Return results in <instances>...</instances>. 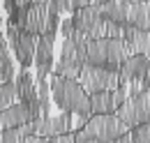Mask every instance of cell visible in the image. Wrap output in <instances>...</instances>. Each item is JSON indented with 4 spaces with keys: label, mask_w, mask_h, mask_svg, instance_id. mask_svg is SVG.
Masks as SVG:
<instances>
[{
    "label": "cell",
    "mask_w": 150,
    "mask_h": 143,
    "mask_svg": "<svg viewBox=\"0 0 150 143\" xmlns=\"http://www.w3.org/2000/svg\"><path fill=\"white\" fill-rule=\"evenodd\" d=\"M53 104L60 111H72L76 115H93V99L76 79H65L60 74H51Z\"/></svg>",
    "instance_id": "6da1fadb"
},
{
    "label": "cell",
    "mask_w": 150,
    "mask_h": 143,
    "mask_svg": "<svg viewBox=\"0 0 150 143\" xmlns=\"http://www.w3.org/2000/svg\"><path fill=\"white\" fill-rule=\"evenodd\" d=\"M86 132L90 134L93 141L111 143V141H118V139L127 136L132 129L120 120L118 113H102V115H93L90 118V122L86 125Z\"/></svg>",
    "instance_id": "7a4b0ae2"
},
{
    "label": "cell",
    "mask_w": 150,
    "mask_h": 143,
    "mask_svg": "<svg viewBox=\"0 0 150 143\" xmlns=\"http://www.w3.org/2000/svg\"><path fill=\"white\" fill-rule=\"evenodd\" d=\"M79 81H81V86L86 88L88 95L104 92V90H115L118 86H122L118 72H111L106 67H95V65H88V62L83 65Z\"/></svg>",
    "instance_id": "3957f363"
},
{
    "label": "cell",
    "mask_w": 150,
    "mask_h": 143,
    "mask_svg": "<svg viewBox=\"0 0 150 143\" xmlns=\"http://www.w3.org/2000/svg\"><path fill=\"white\" fill-rule=\"evenodd\" d=\"M150 72V58L146 53H136V55H129L122 67H120V81L125 86H129L132 81H143V76Z\"/></svg>",
    "instance_id": "277c9868"
},
{
    "label": "cell",
    "mask_w": 150,
    "mask_h": 143,
    "mask_svg": "<svg viewBox=\"0 0 150 143\" xmlns=\"http://www.w3.org/2000/svg\"><path fill=\"white\" fill-rule=\"evenodd\" d=\"M125 46H127V58L136 53H146L148 51V42H150V30H141V28H134V25H125Z\"/></svg>",
    "instance_id": "5b68a950"
},
{
    "label": "cell",
    "mask_w": 150,
    "mask_h": 143,
    "mask_svg": "<svg viewBox=\"0 0 150 143\" xmlns=\"http://www.w3.org/2000/svg\"><path fill=\"white\" fill-rule=\"evenodd\" d=\"M33 115H30V108L25 106L23 102H16L9 108H2V115H0V125L2 129H16V127L30 122Z\"/></svg>",
    "instance_id": "8992f818"
},
{
    "label": "cell",
    "mask_w": 150,
    "mask_h": 143,
    "mask_svg": "<svg viewBox=\"0 0 150 143\" xmlns=\"http://www.w3.org/2000/svg\"><path fill=\"white\" fill-rule=\"evenodd\" d=\"M37 35H28V33H23L21 37V42L12 49V53L14 58L21 62V67L23 69H30V65H35V53H37Z\"/></svg>",
    "instance_id": "52a82bcc"
},
{
    "label": "cell",
    "mask_w": 150,
    "mask_h": 143,
    "mask_svg": "<svg viewBox=\"0 0 150 143\" xmlns=\"http://www.w3.org/2000/svg\"><path fill=\"white\" fill-rule=\"evenodd\" d=\"M49 5H33L30 12H28V21H25V30L28 35H37L42 37L46 33V25H49Z\"/></svg>",
    "instance_id": "ba28073f"
},
{
    "label": "cell",
    "mask_w": 150,
    "mask_h": 143,
    "mask_svg": "<svg viewBox=\"0 0 150 143\" xmlns=\"http://www.w3.org/2000/svg\"><path fill=\"white\" fill-rule=\"evenodd\" d=\"M99 7H102V16L104 18H109V21L122 25V28L129 25V5H125L120 0H106Z\"/></svg>",
    "instance_id": "9c48e42d"
},
{
    "label": "cell",
    "mask_w": 150,
    "mask_h": 143,
    "mask_svg": "<svg viewBox=\"0 0 150 143\" xmlns=\"http://www.w3.org/2000/svg\"><path fill=\"white\" fill-rule=\"evenodd\" d=\"M88 65L95 67H106L109 62V39H93L88 44Z\"/></svg>",
    "instance_id": "30bf717a"
},
{
    "label": "cell",
    "mask_w": 150,
    "mask_h": 143,
    "mask_svg": "<svg viewBox=\"0 0 150 143\" xmlns=\"http://www.w3.org/2000/svg\"><path fill=\"white\" fill-rule=\"evenodd\" d=\"M35 76L30 74V69H21V74L16 76V88H19V102H25L30 99L35 92H37V86H35Z\"/></svg>",
    "instance_id": "8fae6325"
},
{
    "label": "cell",
    "mask_w": 150,
    "mask_h": 143,
    "mask_svg": "<svg viewBox=\"0 0 150 143\" xmlns=\"http://www.w3.org/2000/svg\"><path fill=\"white\" fill-rule=\"evenodd\" d=\"M44 65H56V60H53V39H49V37H39L37 39L35 67H44Z\"/></svg>",
    "instance_id": "7c38bea8"
},
{
    "label": "cell",
    "mask_w": 150,
    "mask_h": 143,
    "mask_svg": "<svg viewBox=\"0 0 150 143\" xmlns=\"http://www.w3.org/2000/svg\"><path fill=\"white\" fill-rule=\"evenodd\" d=\"M12 76H14V62H12V53H9V42L5 37L0 44V83L12 81Z\"/></svg>",
    "instance_id": "4fadbf2b"
},
{
    "label": "cell",
    "mask_w": 150,
    "mask_h": 143,
    "mask_svg": "<svg viewBox=\"0 0 150 143\" xmlns=\"http://www.w3.org/2000/svg\"><path fill=\"white\" fill-rule=\"evenodd\" d=\"M90 99H93V115H102V113H115L111 90L95 92V95H90Z\"/></svg>",
    "instance_id": "5bb4252c"
},
{
    "label": "cell",
    "mask_w": 150,
    "mask_h": 143,
    "mask_svg": "<svg viewBox=\"0 0 150 143\" xmlns=\"http://www.w3.org/2000/svg\"><path fill=\"white\" fill-rule=\"evenodd\" d=\"M129 25L141 28V30H150L148 2H136V5H129Z\"/></svg>",
    "instance_id": "9a60e30c"
},
{
    "label": "cell",
    "mask_w": 150,
    "mask_h": 143,
    "mask_svg": "<svg viewBox=\"0 0 150 143\" xmlns=\"http://www.w3.org/2000/svg\"><path fill=\"white\" fill-rule=\"evenodd\" d=\"M74 115L76 113H72V111H62L60 115H56L53 118V134H51V139L74 132Z\"/></svg>",
    "instance_id": "2e32d148"
},
{
    "label": "cell",
    "mask_w": 150,
    "mask_h": 143,
    "mask_svg": "<svg viewBox=\"0 0 150 143\" xmlns=\"http://www.w3.org/2000/svg\"><path fill=\"white\" fill-rule=\"evenodd\" d=\"M81 69H83V62H76V60H58L53 74H60L65 79H76L81 76Z\"/></svg>",
    "instance_id": "e0dca14e"
},
{
    "label": "cell",
    "mask_w": 150,
    "mask_h": 143,
    "mask_svg": "<svg viewBox=\"0 0 150 143\" xmlns=\"http://www.w3.org/2000/svg\"><path fill=\"white\" fill-rule=\"evenodd\" d=\"M118 115H120V120L129 127V129L139 127V111H136V104H134V99H132V97L125 102V104H122V106H120Z\"/></svg>",
    "instance_id": "ac0fdd59"
},
{
    "label": "cell",
    "mask_w": 150,
    "mask_h": 143,
    "mask_svg": "<svg viewBox=\"0 0 150 143\" xmlns=\"http://www.w3.org/2000/svg\"><path fill=\"white\" fill-rule=\"evenodd\" d=\"M139 111V125H150V90L141 92L139 97H132Z\"/></svg>",
    "instance_id": "d6986e66"
},
{
    "label": "cell",
    "mask_w": 150,
    "mask_h": 143,
    "mask_svg": "<svg viewBox=\"0 0 150 143\" xmlns=\"http://www.w3.org/2000/svg\"><path fill=\"white\" fill-rule=\"evenodd\" d=\"M19 97V88H16V81H5L0 86V106L9 108L14 104V99Z\"/></svg>",
    "instance_id": "ffe728a7"
},
{
    "label": "cell",
    "mask_w": 150,
    "mask_h": 143,
    "mask_svg": "<svg viewBox=\"0 0 150 143\" xmlns=\"http://www.w3.org/2000/svg\"><path fill=\"white\" fill-rule=\"evenodd\" d=\"M132 143H150V125H139L129 132Z\"/></svg>",
    "instance_id": "44dd1931"
},
{
    "label": "cell",
    "mask_w": 150,
    "mask_h": 143,
    "mask_svg": "<svg viewBox=\"0 0 150 143\" xmlns=\"http://www.w3.org/2000/svg\"><path fill=\"white\" fill-rule=\"evenodd\" d=\"M23 134H21V129H2V134H0V143H23Z\"/></svg>",
    "instance_id": "7402d4cb"
},
{
    "label": "cell",
    "mask_w": 150,
    "mask_h": 143,
    "mask_svg": "<svg viewBox=\"0 0 150 143\" xmlns=\"http://www.w3.org/2000/svg\"><path fill=\"white\" fill-rule=\"evenodd\" d=\"M60 33H62V37H65V39H72V37H74L76 23H74V18H72V16L62 18V23H60Z\"/></svg>",
    "instance_id": "603a6c76"
},
{
    "label": "cell",
    "mask_w": 150,
    "mask_h": 143,
    "mask_svg": "<svg viewBox=\"0 0 150 143\" xmlns=\"http://www.w3.org/2000/svg\"><path fill=\"white\" fill-rule=\"evenodd\" d=\"M2 7H5L7 16H9V14H14V12L19 9V2H16V0H2Z\"/></svg>",
    "instance_id": "cb8c5ba5"
},
{
    "label": "cell",
    "mask_w": 150,
    "mask_h": 143,
    "mask_svg": "<svg viewBox=\"0 0 150 143\" xmlns=\"http://www.w3.org/2000/svg\"><path fill=\"white\" fill-rule=\"evenodd\" d=\"M86 5H88V0H72V7H69V12H72V14H76V12H81Z\"/></svg>",
    "instance_id": "d4e9b609"
},
{
    "label": "cell",
    "mask_w": 150,
    "mask_h": 143,
    "mask_svg": "<svg viewBox=\"0 0 150 143\" xmlns=\"http://www.w3.org/2000/svg\"><path fill=\"white\" fill-rule=\"evenodd\" d=\"M146 55H148V58H150V42H148V51H146Z\"/></svg>",
    "instance_id": "484cf974"
},
{
    "label": "cell",
    "mask_w": 150,
    "mask_h": 143,
    "mask_svg": "<svg viewBox=\"0 0 150 143\" xmlns=\"http://www.w3.org/2000/svg\"><path fill=\"white\" fill-rule=\"evenodd\" d=\"M148 21H150V2H148Z\"/></svg>",
    "instance_id": "4316f807"
},
{
    "label": "cell",
    "mask_w": 150,
    "mask_h": 143,
    "mask_svg": "<svg viewBox=\"0 0 150 143\" xmlns=\"http://www.w3.org/2000/svg\"><path fill=\"white\" fill-rule=\"evenodd\" d=\"M88 5H90V0H88Z\"/></svg>",
    "instance_id": "83f0119b"
}]
</instances>
